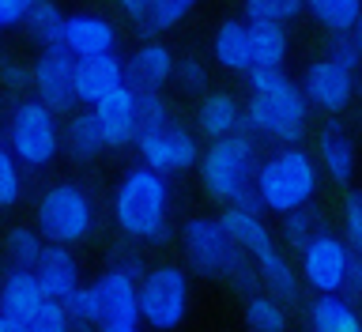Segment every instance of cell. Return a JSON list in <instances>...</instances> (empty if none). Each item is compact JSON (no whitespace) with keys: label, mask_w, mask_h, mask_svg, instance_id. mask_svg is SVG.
<instances>
[{"label":"cell","mask_w":362,"mask_h":332,"mask_svg":"<svg viewBox=\"0 0 362 332\" xmlns=\"http://www.w3.org/2000/svg\"><path fill=\"white\" fill-rule=\"evenodd\" d=\"M170 208H174L170 178L147 166H129L113 189V223L129 242L166 246L174 234L170 231Z\"/></svg>","instance_id":"cell-1"},{"label":"cell","mask_w":362,"mask_h":332,"mask_svg":"<svg viewBox=\"0 0 362 332\" xmlns=\"http://www.w3.org/2000/svg\"><path fill=\"white\" fill-rule=\"evenodd\" d=\"M253 193L264 212L287 215L302 204H313L321 193V170H317L313 155L305 147H276V155L260 159Z\"/></svg>","instance_id":"cell-2"},{"label":"cell","mask_w":362,"mask_h":332,"mask_svg":"<svg viewBox=\"0 0 362 332\" xmlns=\"http://www.w3.org/2000/svg\"><path fill=\"white\" fill-rule=\"evenodd\" d=\"M242 129L279 147H294L310 129V102L294 79H283L268 91H249V102H242Z\"/></svg>","instance_id":"cell-3"},{"label":"cell","mask_w":362,"mask_h":332,"mask_svg":"<svg viewBox=\"0 0 362 332\" xmlns=\"http://www.w3.org/2000/svg\"><path fill=\"white\" fill-rule=\"evenodd\" d=\"M257 166H260L257 136H249L245 129L234 136H223V140H208V147H200V159H197L200 185L219 204H234L245 189H253Z\"/></svg>","instance_id":"cell-4"},{"label":"cell","mask_w":362,"mask_h":332,"mask_svg":"<svg viewBox=\"0 0 362 332\" xmlns=\"http://www.w3.org/2000/svg\"><path fill=\"white\" fill-rule=\"evenodd\" d=\"M34 219L38 227L34 231L42 234L45 246H68L72 249L76 242L95 231V200L83 185L76 181H57L38 197V208H34Z\"/></svg>","instance_id":"cell-5"},{"label":"cell","mask_w":362,"mask_h":332,"mask_svg":"<svg viewBox=\"0 0 362 332\" xmlns=\"http://www.w3.org/2000/svg\"><path fill=\"white\" fill-rule=\"evenodd\" d=\"M192 283L181 265H155L136 280V310L147 328L170 332L189 317Z\"/></svg>","instance_id":"cell-6"},{"label":"cell","mask_w":362,"mask_h":332,"mask_svg":"<svg viewBox=\"0 0 362 332\" xmlns=\"http://www.w3.org/2000/svg\"><path fill=\"white\" fill-rule=\"evenodd\" d=\"M8 151L19 166L42 170L61 155V125L57 113L45 110L38 98H23L8 118Z\"/></svg>","instance_id":"cell-7"},{"label":"cell","mask_w":362,"mask_h":332,"mask_svg":"<svg viewBox=\"0 0 362 332\" xmlns=\"http://www.w3.org/2000/svg\"><path fill=\"white\" fill-rule=\"evenodd\" d=\"M136 151H140V166L155 170V174H185V170L197 166L200 159V140L197 132L189 129V125H181L170 118L166 125H158V129L136 136Z\"/></svg>","instance_id":"cell-8"},{"label":"cell","mask_w":362,"mask_h":332,"mask_svg":"<svg viewBox=\"0 0 362 332\" xmlns=\"http://www.w3.org/2000/svg\"><path fill=\"white\" fill-rule=\"evenodd\" d=\"M351 265V246L336 231H317L310 242L298 249V280L317 294H339Z\"/></svg>","instance_id":"cell-9"},{"label":"cell","mask_w":362,"mask_h":332,"mask_svg":"<svg viewBox=\"0 0 362 332\" xmlns=\"http://www.w3.org/2000/svg\"><path fill=\"white\" fill-rule=\"evenodd\" d=\"M181 249H185L189 268L204 280H223L230 257L238 253V246H230L215 215H192L181 223Z\"/></svg>","instance_id":"cell-10"},{"label":"cell","mask_w":362,"mask_h":332,"mask_svg":"<svg viewBox=\"0 0 362 332\" xmlns=\"http://www.w3.org/2000/svg\"><path fill=\"white\" fill-rule=\"evenodd\" d=\"M302 98L310 102L313 110L328 113V118H336V113H344L351 102H355V91H358V72H351V68L328 61V57H321V61H310L302 72Z\"/></svg>","instance_id":"cell-11"},{"label":"cell","mask_w":362,"mask_h":332,"mask_svg":"<svg viewBox=\"0 0 362 332\" xmlns=\"http://www.w3.org/2000/svg\"><path fill=\"white\" fill-rule=\"evenodd\" d=\"M30 91L45 110L68 113L76 106L72 98V57L64 53V45H45L38 50L30 64Z\"/></svg>","instance_id":"cell-12"},{"label":"cell","mask_w":362,"mask_h":332,"mask_svg":"<svg viewBox=\"0 0 362 332\" xmlns=\"http://www.w3.org/2000/svg\"><path fill=\"white\" fill-rule=\"evenodd\" d=\"M117 23L106 11L83 8V11H68L64 27H61V45L64 53L79 61V57H98V53H117Z\"/></svg>","instance_id":"cell-13"},{"label":"cell","mask_w":362,"mask_h":332,"mask_svg":"<svg viewBox=\"0 0 362 332\" xmlns=\"http://www.w3.org/2000/svg\"><path fill=\"white\" fill-rule=\"evenodd\" d=\"M87 291H90V306H95V325H136L140 321L136 280L106 268L95 283H87Z\"/></svg>","instance_id":"cell-14"},{"label":"cell","mask_w":362,"mask_h":332,"mask_svg":"<svg viewBox=\"0 0 362 332\" xmlns=\"http://www.w3.org/2000/svg\"><path fill=\"white\" fill-rule=\"evenodd\" d=\"M121 72L129 91H163L174 72V50L158 38H147L129 57H121Z\"/></svg>","instance_id":"cell-15"},{"label":"cell","mask_w":362,"mask_h":332,"mask_svg":"<svg viewBox=\"0 0 362 332\" xmlns=\"http://www.w3.org/2000/svg\"><path fill=\"white\" fill-rule=\"evenodd\" d=\"M313 163L321 170V178H328L332 185H351V178H355V166H358L355 140H351V132L336 118H328L321 125V132H317Z\"/></svg>","instance_id":"cell-16"},{"label":"cell","mask_w":362,"mask_h":332,"mask_svg":"<svg viewBox=\"0 0 362 332\" xmlns=\"http://www.w3.org/2000/svg\"><path fill=\"white\" fill-rule=\"evenodd\" d=\"M124 84L121 57L117 53H98V57H79L72 61V98L76 106H95L102 95Z\"/></svg>","instance_id":"cell-17"},{"label":"cell","mask_w":362,"mask_h":332,"mask_svg":"<svg viewBox=\"0 0 362 332\" xmlns=\"http://www.w3.org/2000/svg\"><path fill=\"white\" fill-rule=\"evenodd\" d=\"M30 272H34L42 299H49V302H64L79 287V261L72 257L68 246H42Z\"/></svg>","instance_id":"cell-18"},{"label":"cell","mask_w":362,"mask_h":332,"mask_svg":"<svg viewBox=\"0 0 362 332\" xmlns=\"http://www.w3.org/2000/svg\"><path fill=\"white\" fill-rule=\"evenodd\" d=\"M132 91L129 87H113L110 95H102L95 106H87L95 113V125L102 132V140L106 147H129L136 140V121H132Z\"/></svg>","instance_id":"cell-19"},{"label":"cell","mask_w":362,"mask_h":332,"mask_svg":"<svg viewBox=\"0 0 362 332\" xmlns=\"http://www.w3.org/2000/svg\"><path fill=\"white\" fill-rule=\"evenodd\" d=\"M197 132L204 140H223V136L242 132V98L230 91H204L197 102Z\"/></svg>","instance_id":"cell-20"},{"label":"cell","mask_w":362,"mask_h":332,"mask_svg":"<svg viewBox=\"0 0 362 332\" xmlns=\"http://www.w3.org/2000/svg\"><path fill=\"white\" fill-rule=\"evenodd\" d=\"M253 265H257V280H260V291H264V294H272L279 306H298L302 302L298 268H294L276 246L264 249V253H257Z\"/></svg>","instance_id":"cell-21"},{"label":"cell","mask_w":362,"mask_h":332,"mask_svg":"<svg viewBox=\"0 0 362 332\" xmlns=\"http://www.w3.org/2000/svg\"><path fill=\"white\" fill-rule=\"evenodd\" d=\"M215 219H219L223 234L230 238V246H238L249 257H257V253H264V249L276 246V238H272L264 215H257V212H242V208H234V204H226Z\"/></svg>","instance_id":"cell-22"},{"label":"cell","mask_w":362,"mask_h":332,"mask_svg":"<svg viewBox=\"0 0 362 332\" xmlns=\"http://www.w3.org/2000/svg\"><path fill=\"white\" fill-rule=\"evenodd\" d=\"M211 61L230 76H245L253 68L249 57V23L245 19H223L211 34Z\"/></svg>","instance_id":"cell-23"},{"label":"cell","mask_w":362,"mask_h":332,"mask_svg":"<svg viewBox=\"0 0 362 332\" xmlns=\"http://www.w3.org/2000/svg\"><path fill=\"white\" fill-rule=\"evenodd\" d=\"M38 302H45V299H42L38 283H34V272L8 268L4 280H0V314L11 317V321H23Z\"/></svg>","instance_id":"cell-24"},{"label":"cell","mask_w":362,"mask_h":332,"mask_svg":"<svg viewBox=\"0 0 362 332\" xmlns=\"http://www.w3.org/2000/svg\"><path fill=\"white\" fill-rule=\"evenodd\" d=\"M61 147L76 159V163H90V159H98L102 151H106V140H102V132L95 125V113H90L87 106L68 118L64 132H61Z\"/></svg>","instance_id":"cell-25"},{"label":"cell","mask_w":362,"mask_h":332,"mask_svg":"<svg viewBox=\"0 0 362 332\" xmlns=\"http://www.w3.org/2000/svg\"><path fill=\"white\" fill-rule=\"evenodd\" d=\"M291 53V34L279 23H249V57L253 68H283Z\"/></svg>","instance_id":"cell-26"},{"label":"cell","mask_w":362,"mask_h":332,"mask_svg":"<svg viewBox=\"0 0 362 332\" xmlns=\"http://www.w3.org/2000/svg\"><path fill=\"white\" fill-rule=\"evenodd\" d=\"M310 328L313 332H362V317L339 294H317L310 302Z\"/></svg>","instance_id":"cell-27"},{"label":"cell","mask_w":362,"mask_h":332,"mask_svg":"<svg viewBox=\"0 0 362 332\" xmlns=\"http://www.w3.org/2000/svg\"><path fill=\"white\" fill-rule=\"evenodd\" d=\"M61 27H64V8L57 0H34V8L23 19V30L27 38L45 50V45H61Z\"/></svg>","instance_id":"cell-28"},{"label":"cell","mask_w":362,"mask_h":332,"mask_svg":"<svg viewBox=\"0 0 362 332\" xmlns=\"http://www.w3.org/2000/svg\"><path fill=\"white\" fill-rule=\"evenodd\" d=\"M302 11H310L313 23H321L328 34H339L358 27L362 0H302Z\"/></svg>","instance_id":"cell-29"},{"label":"cell","mask_w":362,"mask_h":332,"mask_svg":"<svg viewBox=\"0 0 362 332\" xmlns=\"http://www.w3.org/2000/svg\"><path fill=\"white\" fill-rule=\"evenodd\" d=\"M242 317L249 332H287V306H279L272 294L257 291L242 299Z\"/></svg>","instance_id":"cell-30"},{"label":"cell","mask_w":362,"mask_h":332,"mask_svg":"<svg viewBox=\"0 0 362 332\" xmlns=\"http://www.w3.org/2000/svg\"><path fill=\"white\" fill-rule=\"evenodd\" d=\"M197 8H200V0H151L140 27H144L147 34H155V38H158V34L177 30L181 23H185Z\"/></svg>","instance_id":"cell-31"},{"label":"cell","mask_w":362,"mask_h":332,"mask_svg":"<svg viewBox=\"0 0 362 332\" xmlns=\"http://www.w3.org/2000/svg\"><path fill=\"white\" fill-rule=\"evenodd\" d=\"M42 234L34 227H11L4 234V257H8V268H34V261L42 253Z\"/></svg>","instance_id":"cell-32"},{"label":"cell","mask_w":362,"mask_h":332,"mask_svg":"<svg viewBox=\"0 0 362 332\" xmlns=\"http://www.w3.org/2000/svg\"><path fill=\"white\" fill-rule=\"evenodd\" d=\"M317 231H325V215L317 204H302V208H294L283 215V242L291 249H302Z\"/></svg>","instance_id":"cell-33"},{"label":"cell","mask_w":362,"mask_h":332,"mask_svg":"<svg viewBox=\"0 0 362 332\" xmlns=\"http://www.w3.org/2000/svg\"><path fill=\"white\" fill-rule=\"evenodd\" d=\"M132 121H136V136L166 125L174 113H170V102L163 98V91H132Z\"/></svg>","instance_id":"cell-34"},{"label":"cell","mask_w":362,"mask_h":332,"mask_svg":"<svg viewBox=\"0 0 362 332\" xmlns=\"http://www.w3.org/2000/svg\"><path fill=\"white\" fill-rule=\"evenodd\" d=\"M302 16V0H242L245 23H279L287 27Z\"/></svg>","instance_id":"cell-35"},{"label":"cell","mask_w":362,"mask_h":332,"mask_svg":"<svg viewBox=\"0 0 362 332\" xmlns=\"http://www.w3.org/2000/svg\"><path fill=\"white\" fill-rule=\"evenodd\" d=\"M170 84H174L181 95H204V91H208V61H204V57H197V53L174 57Z\"/></svg>","instance_id":"cell-36"},{"label":"cell","mask_w":362,"mask_h":332,"mask_svg":"<svg viewBox=\"0 0 362 332\" xmlns=\"http://www.w3.org/2000/svg\"><path fill=\"white\" fill-rule=\"evenodd\" d=\"M23 332H68V314L61 310V302H38L34 310L23 317Z\"/></svg>","instance_id":"cell-37"},{"label":"cell","mask_w":362,"mask_h":332,"mask_svg":"<svg viewBox=\"0 0 362 332\" xmlns=\"http://www.w3.org/2000/svg\"><path fill=\"white\" fill-rule=\"evenodd\" d=\"M19 197H23V166L0 144V208H16Z\"/></svg>","instance_id":"cell-38"},{"label":"cell","mask_w":362,"mask_h":332,"mask_svg":"<svg viewBox=\"0 0 362 332\" xmlns=\"http://www.w3.org/2000/svg\"><path fill=\"white\" fill-rule=\"evenodd\" d=\"M328 61L351 68L358 72L362 64V42H358V27L355 30H339V34H328Z\"/></svg>","instance_id":"cell-39"},{"label":"cell","mask_w":362,"mask_h":332,"mask_svg":"<svg viewBox=\"0 0 362 332\" xmlns=\"http://www.w3.org/2000/svg\"><path fill=\"white\" fill-rule=\"evenodd\" d=\"M339 238L351 249H362V197H358V189H351L344 200V234Z\"/></svg>","instance_id":"cell-40"},{"label":"cell","mask_w":362,"mask_h":332,"mask_svg":"<svg viewBox=\"0 0 362 332\" xmlns=\"http://www.w3.org/2000/svg\"><path fill=\"white\" fill-rule=\"evenodd\" d=\"M110 268H113V272H121V276H129V280H140L144 272H147L144 257L136 253V249H132L129 242H124V246H117V249L110 253Z\"/></svg>","instance_id":"cell-41"},{"label":"cell","mask_w":362,"mask_h":332,"mask_svg":"<svg viewBox=\"0 0 362 332\" xmlns=\"http://www.w3.org/2000/svg\"><path fill=\"white\" fill-rule=\"evenodd\" d=\"M30 8H34V0H0V34L19 30Z\"/></svg>","instance_id":"cell-42"},{"label":"cell","mask_w":362,"mask_h":332,"mask_svg":"<svg viewBox=\"0 0 362 332\" xmlns=\"http://www.w3.org/2000/svg\"><path fill=\"white\" fill-rule=\"evenodd\" d=\"M283 79H291L287 68H249V72H245V87L249 91H268V87L283 84Z\"/></svg>","instance_id":"cell-43"},{"label":"cell","mask_w":362,"mask_h":332,"mask_svg":"<svg viewBox=\"0 0 362 332\" xmlns=\"http://www.w3.org/2000/svg\"><path fill=\"white\" fill-rule=\"evenodd\" d=\"M0 84H4L8 91H23V87H30V68L27 64H19V61H0Z\"/></svg>","instance_id":"cell-44"},{"label":"cell","mask_w":362,"mask_h":332,"mask_svg":"<svg viewBox=\"0 0 362 332\" xmlns=\"http://www.w3.org/2000/svg\"><path fill=\"white\" fill-rule=\"evenodd\" d=\"M113 4H117V11H121L124 19L140 27V23H144V16H147V4H151V0H113Z\"/></svg>","instance_id":"cell-45"},{"label":"cell","mask_w":362,"mask_h":332,"mask_svg":"<svg viewBox=\"0 0 362 332\" xmlns=\"http://www.w3.org/2000/svg\"><path fill=\"white\" fill-rule=\"evenodd\" d=\"M95 332H144V328H140V321H136V325H98Z\"/></svg>","instance_id":"cell-46"},{"label":"cell","mask_w":362,"mask_h":332,"mask_svg":"<svg viewBox=\"0 0 362 332\" xmlns=\"http://www.w3.org/2000/svg\"><path fill=\"white\" fill-rule=\"evenodd\" d=\"M0 332H23V325H19V321H11V317H4V314H0Z\"/></svg>","instance_id":"cell-47"},{"label":"cell","mask_w":362,"mask_h":332,"mask_svg":"<svg viewBox=\"0 0 362 332\" xmlns=\"http://www.w3.org/2000/svg\"><path fill=\"white\" fill-rule=\"evenodd\" d=\"M98 325H87V321H68V332H95Z\"/></svg>","instance_id":"cell-48"}]
</instances>
